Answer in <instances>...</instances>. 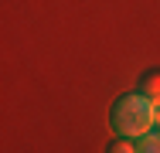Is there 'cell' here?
Segmentation results:
<instances>
[{
	"instance_id": "obj_5",
	"label": "cell",
	"mask_w": 160,
	"mask_h": 153,
	"mask_svg": "<svg viewBox=\"0 0 160 153\" xmlns=\"http://www.w3.org/2000/svg\"><path fill=\"white\" fill-rule=\"evenodd\" d=\"M153 126H157V129H160V109H157V122H153Z\"/></svg>"
},
{
	"instance_id": "obj_4",
	"label": "cell",
	"mask_w": 160,
	"mask_h": 153,
	"mask_svg": "<svg viewBox=\"0 0 160 153\" xmlns=\"http://www.w3.org/2000/svg\"><path fill=\"white\" fill-rule=\"evenodd\" d=\"M109 150H112V153H129V150H136V146H133V136H123V140H116Z\"/></svg>"
},
{
	"instance_id": "obj_2",
	"label": "cell",
	"mask_w": 160,
	"mask_h": 153,
	"mask_svg": "<svg viewBox=\"0 0 160 153\" xmlns=\"http://www.w3.org/2000/svg\"><path fill=\"white\" fill-rule=\"evenodd\" d=\"M140 92H143V95H147V99L160 109V72H150V75L140 82Z\"/></svg>"
},
{
	"instance_id": "obj_3",
	"label": "cell",
	"mask_w": 160,
	"mask_h": 153,
	"mask_svg": "<svg viewBox=\"0 0 160 153\" xmlns=\"http://www.w3.org/2000/svg\"><path fill=\"white\" fill-rule=\"evenodd\" d=\"M136 150H143V153H160V129L143 133V136L136 140Z\"/></svg>"
},
{
	"instance_id": "obj_1",
	"label": "cell",
	"mask_w": 160,
	"mask_h": 153,
	"mask_svg": "<svg viewBox=\"0 0 160 153\" xmlns=\"http://www.w3.org/2000/svg\"><path fill=\"white\" fill-rule=\"evenodd\" d=\"M157 122V106L143 95V92H126L116 99L112 106V126L119 136H133L140 140L143 133H150Z\"/></svg>"
}]
</instances>
